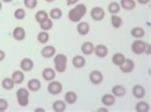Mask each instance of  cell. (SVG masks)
I'll list each match as a JSON object with an SVG mask.
<instances>
[{"instance_id": "6da1fadb", "label": "cell", "mask_w": 151, "mask_h": 112, "mask_svg": "<svg viewBox=\"0 0 151 112\" xmlns=\"http://www.w3.org/2000/svg\"><path fill=\"white\" fill-rule=\"evenodd\" d=\"M87 13V8L84 4H78L73 9H71L68 13V18L71 22L78 23L83 18Z\"/></svg>"}, {"instance_id": "7a4b0ae2", "label": "cell", "mask_w": 151, "mask_h": 112, "mask_svg": "<svg viewBox=\"0 0 151 112\" xmlns=\"http://www.w3.org/2000/svg\"><path fill=\"white\" fill-rule=\"evenodd\" d=\"M67 59L66 55L62 53H58L57 55H55L54 58V64H55V70L57 72L62 73L64 72L67 69Z\"/></svg>"}, {"instance_id": "3957f363", "label": "cell", "mask_w": 151, "mask_h": 112, "mask_svg": "<svg viewBox=\"0 0 151 112\" xmlns=\"http://www.w3.org/2000/svg\"><path fill=\"white\" fill-rule=\"evenodd\" d=\"M29 97H30V90L21 87L18 89L17 91V103L20 106H27L29 103Z\"/></svg>"}, {"instance_id": "277c9868", "label": "cell", "mask_w": 151, "mask_h": 112, "mask_svg": "<svg viewBox=\"0 0 151 112\" xmlns=\"http://www.w3.org/2000/svg\"><path fill=\"white\" fill-rule=\"evenodd\" d=\"M62 89V84L58 81H54V80L50 81L48 86H47V90L52 95H58L59 93H61Z\"/></svg>"}, {"instance_id": "5b68a950", "label": "cell", "mask_w": 151, "mask_h": 112, "mask_svg": "<svg viewBox=\"0 0 151 112\" xmlns=\"http://www.w3.org/2000/svg\"><path fill=\"white\" fill-rule=\"evenodd\" d=\"M145 47H146V43L142 41L140 39H137L132 43L131 45V50L133 51L135 54H142L145 53Z\"/></svg>"}, {"instance_id": "8992f818", "label": "cell", "mask_w": 151, "mask_h": 112, "mask_svg": "<svg viewBox=\"0 0 151 112\" xmlns=\"http://www.w3.org/2000/svg\"><path fill=\"white\" fill-rule=\"evenodd\" d=\"M104 16H105V13L102 8L94 7L93 9L91 10V17H92L95 21H101V20L104 18Z\"/></svg>"}, {"instance_id": "52a82bcc", "label": "cell", "mask_w": 151, "mask_h": 112, "mask_svg": "<svg viewBox=\"0 0 151 112\" xmlns=\"http://www.w3.org/2000/svg\"><path fill=\"white\" fill-rule=\"evenodd\" d=\"M89 80L93 85H100L103 81V75L100 70H93L89 74Z\"/></svg>"}, {"instance_id": "ba28073f", "label": "cell", "mask_w": 151, "mask_h": 112, "mask_svg": "<svg viewBox=\"0 0 151 112\" xmlns=\"http://www.w3.org/2000/svg\"><path fill=\"white\" fill-rule=\"evenodd\" d=\"M120 70L124 73H129L131 71H133L135 67V64L131 59H125L124 62L122 64L121 66H119Z\"/></svg>"}, {"instance_id": "9c48e42d", "label": "cell", "mask_w": 151, "mask_h": 112, "mask_svg": "<svg viewBox=\"0 0 151 112\" xmlns=\"http://www.w3.org/2000/svg\"><path fill=\"white\" fill-rule=\"evenodd\" d=\"M94 53L96 54V56H98L99 58H104L108 54V47H107L105 45H98L95 47L94 49Z\"/></svg>"}, {"instance_id": "30bf717a", "label": "cell", "mask_w": 151, "mask_h": 112, "mask_svg": "<svg viewBox=\"0 0 151 112\" xmlns=\"http://www.w3.org/2000/svg\"><path fill=\"white\" fill-rule=\"evenodd\" d=\"M19 66H20V69L22 71L27 72V71H31L34 69V62L30 58H23Z\"/></svg>"}, {"instance_id": "8fae6325", "label": "cell", "mask_w": 151, "mask_h": 112, "mask_svg": "<svg viewBox=\"0 0 151 112\" xmlns=\"http://www.w3.org/2000/svg\"><path fill=\"white\" fill-rule=\"evenodd\" d=\"M55 52H57V50H55V47L54 46H46L44 47L43 49L41 50V55H42V57H44V58H52V57H54Z\"/></svg>"}, {"instance_id": "7c38bea8", "label": "cell", "mask_w": 151, "mask_h": 112, "mask_svg": "<svg viewBox=\"0 0 151 112\" xmlns=\"http://www.w3.org/2000/svg\"><path fill=\"white\" fill-rule=\"evenodd\" d=\"M13 37L17 41H22L26 37V31L22 27H17L13 30Z\"/></svg>"}, {"instance_id": "4fadbf2b", "label": "cell", "mask_w": 151, "mask_h": 112, "mask_svg": "<svg viewBox=\"0 0 151 112\" xmlns=\"http://www.w3.org/2000/svg\"><path fill=\"white\" fill-rule=\"evenodd\" d=\"M27 87L32 92H37L41 89V83L37 79H31L27 83Z\"/></svg>"}, {"instance_id": "5bb4252c", "label": "cell", "mask_w": 151, "mask_h": 112, "mask_svg": "<svg viewBox=\"0 0 151 112\" xmlns=\"http://www.w3.org/2000/svg\"><path fill=\"white\" fill-rule=\"evenodd\" d=\"M77 30L78 33L81 35H87L90 31V25L88 22H84V21H79L77 27Z\"/></svg>"}, {"instance_id": "9a60e30c", "label": "cell", "mask_w": 151, "mask_h": 112, "mask_svg": "<svg viewBox=\"0 0 151 112\" xmlns=\"http://www.w3.org/2000/svg\"><path fill=\"white\" fill-rule=\"evenodd\" d=\"M55 70L52 67H46L42 70V78L45 80V81H52L55 78Z\"/></svg>"}, {"instance_id": "2e32d148", "label": "cell", "mask_w": 151, "mask_h": 112, "mask_svg": "<svg viewBox=\"0 0 151 112\" xmlns=\"http://www.w3.org/2000/svg\"><path fill=\"white\" fill-rule=\"evenodd\" d=\"M132 94L134 97L138 99H142L145 96V87L141 85H135L132 89Z\"/></svg>"}, {"instance_id": "e0dca14e", "label": "cell", "mask_w": 151, "mask_h": 112, "mask_svg": "<svg viewBox=\"0 0 151 112\" xmlns=\"http://www.w3.org/2000/svg\"><path fill=\"white\" fill-rule=\"evenodd\" d=\"M72 64L76 69H82V67L85 66L86 60L81 55H76L72 59Z\"/></svg>"}, {"instance_id": "ac0fdd59", "label": "cell", "mask_w": 151, "mask_h": 112, "mask_svg": "<svg viewBox=\"0 0 151 112\" xmlns=\"http://www.w3.org/2000/svg\"><path fill=\"white\" fill-rule=\"evenodd\" d=\"M95 46L91 42H84L81 47V52L84 55H91L94 52Z\"/></svg>"}, {"instance_id": "d6986e66", "label": "cell", "mask_w": 151, "mask_h": 112, "mask_svg": "<svg viewBox=\"0 0 151 112\" xmlns=\"http://www.w3.org/2000/svg\"><path fill=\"white\" fill-rule=\"evenodd\" d=\"M11 78L14 80V84L19 85V84H21L23 81H24V78H25L24 71H22V70H15V71H14V72H13V74H12Z\"/></svg>"}, {"instance_id": "ffe728a7", "label": "cell", "mask_w": 151, "mask_h": 112, "mask_svg": "<svg viewBox=\"0 0 151 112\" xmlns=\"http://www.w3.org/2000/svg\"><path fill=\"white\" fill-rule=\"evenodd\" d=\"M116 102V97L113 94H104L101 97V103L105 106H112Z\"/></svg>"}, {"instance_id": "44dd1931", "label": "cell", "mask_w": 151, "mask_h": 112, "mask_svg": "<svg viewBox=\"0 0 151 112\" xmlns=\"http://www.w3.org/2000/svg\"><path fill=\"white\" fill-rule=\"evenodd\" d=\"M78 101V95L75 91H67L64 95V102L69 105H74Z\"/></svg>"}, {"instance_id": "7402d4cb", "label": "cell", "mask_w": 151, "mask_h": 112, "mask_svg": "<svg viewBox=\"0 0 151 112\" xmlns=\"http://www.w3.org/2000/svg\"><path fill=\"white\" fill-rule=\"evenodd\" d=\"M126 93V89L122 85H117L112 87V94L115 97H122Z\"/></svg>"}, {"instance_id": "603a6c76", "label": "cell", "mask_w": 151, "mask_h": 112, "mask_svg": "<svg viewBox=\"0 0 151 112\" xmlns=\"http://www.w3.org/2000/svg\"><path fill=\"white\" fill-rule=\"evenodd\" d=\"M120 6L125 11H132L136 7V2L134 0H121Z\"/></svg>"}, {"instance_id": "cb8c5ba5", "label": "cell", "mask_w": 151, "mask_h": 112, "mask_svg": "<svg viewBox=\"0 0 151 112\" xmlns=\"http://www.w3.org/2000/svg\"><path fill=\"white\" fill-rule=\"evenodd\" d=\"M53 109L55 112H63L66 109V103L62 100H57L53 103Z\"/></svg>"}, {"instance_id": "d4e9b609", "label": "cell", "mask_w": 151, "mask_h": 112, "mask_svg": "<svg viewBox=\"0 0 151 112\" xmlns=\"http://www.w3.org/2000/svg\"><path fill=\"white\" fill-rule=\"evenodd\" d=\"M145 31L141 27H135L131 30V35H132L134 38L141 39L145 36Z\"/></svg>"}, {"instance_id": "484cf974", "label": "cell", "mask_w": 151, "mask_h": 112, "mask_svg": "<svg viewBox=\"0 0 151 112\" xmlns=\"http://www.w3.org/2000/svg\"><path fill=\"white\" fill-rule=\"evenodd\" d=\"M125 56L121 53V52H118V53H115L113 55V57H112V63L114 64L115 66H121L122 63L124 62V60H125Z\"/></svg>"}, {"instance_id": "4316f807", "label": "cell", "mask_w": 151, "mask_h": 112, "mask_svg": "<svg viewBox=\"0 0 151 112\" xmlns=\"http://www.w3.org/2000/svg\"><path fill=\"white\" fill-rule=\"evenodd\" d=\"M1 85H2V87L4 89H6V90H11V89H14V80L12 79V78H9V77H7V78H4L3 79V81L1 83Z\"/></svg>"}, {"instance_id": "83f0119b", "label": "cell", "mask_w": 151, "mask_h": 112, "mask_svg": "<svg viewBox=\"0 0 151 112\" xmlns=\"http://www.w3.org/2000/svg\"><path fill=\"white\" fill-rule=\"evenodd\" d=\"M49 16L52 20H58L62 16V11L59 8H54L52 9L49 13Z\"/></svg>"}, {"instance_id": "f1b7e54d", "label": "cell", "mask_w": 151, "mask_h": 112, "mask_svg": "<svg viewBox=\"0 0 151 112\" xmlns=\"http://www.w3.org/2000/svg\"><path fill=\"white\" fill-rule=\"evenodd\" d=\"M35 20H37V22H38L39 24H40L43 21H45L47 18H49V14L47 13V11L41 10V11H38L37 13H35Z\"/></svg>"}, {"instance_id": "f546056e", "label": "cell", "mask_w": 151, "mask_h": 112, "mask_svg": "<svg viewBox=\"0 0 151 112\" xmlns=\"http://www.w3.org/2000/svg\"><path fill=\"white\" fill-rule=\"evenodd\" d=\"M111 24L115 29H120L122 26V19L117 14H112L111 16Z\"/></svg>"}, {"instance_id": "4dcf8cb0", "label": "cell", "mask_w": 151, "mask_h": 112, "mask_svg": "<svg viewBox=\"0 0 151 112\" xmlns=\"http://www.w3.org/2000/svg\"><path fill=\"white\" fill-rule=\"evenodd\" d=\"M135 109L138 112H148L150 109V106L148 103L146 102H139L136 106H135Z\"/></svg>"}, {"instance_id": "1f68e13d", "label": "cell", "mask_w": 151, "mask_h": 112, "mask_svg": "<svg viewBox=\"0 0 151 112\" xmlns=\"http://www.w3.org/2000/svg\"><path fill=\"white\" fill-rule=\"evenodd\" d=\"M39 25H40V29L42 30L48 31L52 29V28H53L54 23H53V20H52L51 18H47L45 21H43L42 23L39 24Z\"/></svg>"}, {"instance_id": "d6a6232c", "label": "cell", "mask_w": 151, "mask_h": 112, "mask_svg": "<svg viewBox=\"0 0 151 112\" xmlns=\"http://www.w3.org/2000/svg\"><path fill=\"white\" fill-rule=\"evenodd\" d=\"M121 10V6L118 2H111L108 5V11L111 14H117Z\"/></svg>"}, {"instance_id": "836d02e7", "label": "cell", "mask_w": 151, "mask_h": 112, "mask_svg": "<svg viewBox=\"0 0 151 112\" xmlns=\"http://www.w3.org/2000/svg\"><path fill=\"white\" fill-rule=\"evenodd\" d=\"M49 33H47V31L45 30H42L41 33H39L37 34V40H38V42L39 43H41V44H45L49 41Z\"/></svg>"}, {"instance_id": "e575fe53", "label": "cell", "mask_w": 151, "mask_h": 112, "mask_svg": "<svg viewBox=\"0 0 151 112\" xmlns=\"http://www.w3.org/2000/svg\"><path fill=\"white\" fill-rule=\"evenodd\" d=\"M14 15L17 20H22L26 17V11L23 9H21V8H19V9H17L14 11Z\"/></svg>"}, {"instance_id": "d590c367", "label": "cell", "mask_w": 151, "mask_h": 112, "mask_svg": "<svg viewBox=\"0 0 151 112\" xmlns=\"http://www.w3.org/2000/svg\"><path fill=\"white\" fill-rule=\"evenodd\" d=\"M24 6L30 10H34L37 6V0H24Z\"/></svg>"}, {"instance_id": "8d00e7d4", "label": "cell", "mask_w": 151, "mask_h": 112, "mask_svg": "<svg viewBox=\"0 0 151 112\" xmlns=\"http://www.w3.org/2000/svg\"><path fill=\"white\" fill-rule=\"evenodd\" d=\"M9 107V103L6 99L0 98V111H6Z\"/></svg>"}, {"instance_id": "74e56055", "label": "cell", "mask_w": 151, "mask_h": 112, "mask_svg": "<svg viewBox=\"0 0 151 112\" xmlns=\"http://www.w3.org/2000/svg\"><path fill=\"white\" fill-rule=\"evenodd\" d=\"M151 50L150 49V45L146 43V47H145V53H146L147 55H150V53H151V50Z\"/></svg>"}, {"instance_id": "f35d334b", "label": "cell", "mask_w": 151, "mask_h": 112, "mask_svg": "<svg viewBox=\"0 0 151 112\" xmlns=\"http://www.w3.org/2000/svg\"><path fill=\"white\" fill-rule=\"evenodd\" d=\"M67 2V5H75V4H77L78 2V0H66Z\"/></svg>"}, {"instance_id": "ab89813d", "label": "cell", "mask_w": 151, "mask_h": 112, "mask_svg": "<svg viewBox=\"0 0 151 112\" xmlns=\"http://www.w3.org/2000/svg\"><path fill=\"white\" fill-rule=\"evenodd\" d=\"M5 57H6V53L4 52L3 50H0V62H2L3 60L5 59Z\"/></svg>"}, {"instance_id": "60d3db41", "label": "cell", "mask_w": 151, "mask_h": 112, "mask_svg": "<svg viewBox=\"0 0 151 112\" xmlns=\"http://www.w3.org/2000/svg\"><path fill=\"white\" fill-rule=\"evenodd\" d=\"M139 2V4H141V5H146V4H148L150 0H137Z\"/></svg>"}, {"instance_id": "b9f144b4", "label": "cell", "mask_w": 151, "mask_h": 112, "mask_svg": "<svg viewBox=\"0 0 151 112\" xmlns=\"http://www.w3.org/2000/svg\"><path fill=\"white\" fill-rule=\"evenodd\" d=\"M98 112H108V108L105 106V107H100L98 108Z\"/></svg>"}, {"instance_id": "7bdbcfd3", "label": "cell", "mask_w": 151, "mask_h": 112, "mask_svg": "<svg viewBox=\"0 0 151 112\" xmlns=\"http://www.w3.org/2000/svg\"><path fill=\"white\" fill-rule=\"evenodd\" d=\"M35 112H44L45 109H44V108H42V107H37V108H35Z\"/></svg>"}, {"instance_id": "ee69618b", "label": "cell", "mask_w": 151, "mask_h": 112, "mask_svg": "<svg viewBox=\"0 0 151 112\" xmlns=\"http://www.w3.org/2000/svg\"><path fill=\"white\" fill-rule=\"evenodd\" d=\"M2 2H5V3H10V2H12L13 0H1Z\"/></svg>"}, {"instance_id": "f6af8a7d", "label": "cell", "mask_w": 151, "mask_h": 112, "mask_svg": "<svg viewBox=\"0 0 151 112\" xmlns=\"http://www.w3.org/2000/svg\"><path fill=\"white\" fill-rule=\"evenodd\" d=\"M46 2H48V3H51V2H54L55 0H45Z\"/></svg>"}, {"instance_id": "bcb514c9", "label": "cell", "mask_w": 151, "mask_h": 112, "mask_svg": "<svg viewBox=\"0 0 151 112\" xmlns=\"http://www.w3.org/2000/svg\"><path fill=\"white\" fill-rule=\"evenodd\" d=\"M1 10H2V3L0 1V11H1Z\"/></svg>"}]
</instances>
